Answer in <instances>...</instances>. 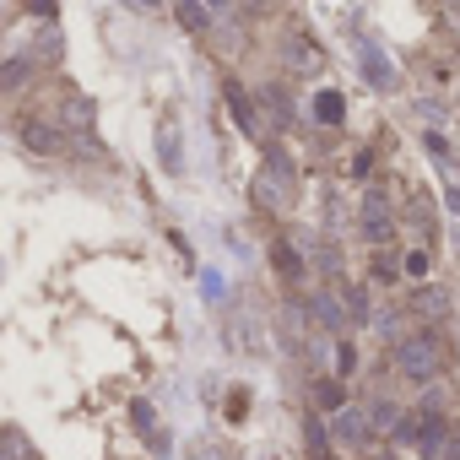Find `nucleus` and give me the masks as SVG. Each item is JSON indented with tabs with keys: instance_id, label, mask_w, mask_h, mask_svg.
<instances>
[{
	"instance_id": "2eb2a0df",
	"label": "nucleus",
	"mask_w": 460,
	"mask_h": 460,
	"mask_svg": "<svg viewBox=\"0 0 460 460\" xmlns=\"http://www.w3.org/2000/svg\"><path fill=\"white\" fill-rule=\"evenodd\" d=\"M406 277H428V250H411L406 255Z\"/></svg>"
},
{
	"instance_id": "1a4fd4ad",
	"label": "nucleus",
	"mask_w": 460,
	"mask_h": 460,
	"mask_svg": "<svg viewBox=\"0 0 460 460\" xmlns=\"http://www.w3.org/2000/svg\"><path fill=\"white\" fill-rule=\"evenodd\" d=\"M227 103H234V119H239L250 136H261V125H255V109H250V98H244L239 87H227Z\"/></svg>"
},
{
	"instance_id": "9b49d317",
	"label": "nucleus",
	"mask_w": 460,
	"mask_h": 460,
	"mask_svg": "<svg viewBox=\"0 0 460 460\" xmlns=\"http://www.w3.org/2000/svg\"><path fill=\"white\" fill-rule=\"evenodd\" d=\"M277 266H282V277H288V282H298V277H304V261H298L288 244H277Z\"/></svg>"
},
{
	"instance_id": "6ab92c4d",
	"label": "nucleus",
	"mask_w": 460,
	"mask_h": 460,
	"mask_svg": "<svg viewBox=\"0 0 460 460\" xmlns=\"http://www.w3.org/2000/svg\"><path fill=\"white\" fill-rule=\"evenodd\" d=\"M206 6H211V12H222V6H227V0H206Z\"/></svg>"
},
{
	"instance_id": "20e7f679",
	"label": "nucleus",
	"mask_w": 460,
	"mask_h": 460,
	"mask_svg": "<svg viewBox=\"0 0 460 460\" xmlns=\"http://www.w3.org/2000/svg\"><path fill=\"white\" fill-rule=\"evenodd\" d=\"M17 136H22V146H28V152H44V157H49V152H60V141H66V136H60L49 119H39V114H33V119H22V130H17Z\"/></svg>"
},
{
	"instance_id": "0eeeda50",
	"label": "nucleus",
	"mask_w": 460,
	"mask_h": 460,
	"mask_svg": "<svg viewBox=\"0 0 460 460\" xmlns=\"http://www.w3.org/2000/svg\"><path fill=\"white\" fill-rule=\"evenodd\" d=\"M314 119H320V125H341V119H347V103H341V93H336V87L314 93Z\"/></svg>"
},
{
	"instance_id": "7ed1b4c3",
	"label": "nucleus",
	"mask_w": 460,
	"mask_h": 460,
	"mask_svg": "<svg viewBox=\"0 0 460 460\" xmlns=\"http://www.w3.org/2000/svg\"><path fill=\"white\" fill-rule=\"evenodd\" d=\"M358 66H363V82H368V87H379V93L395 87V71H390V60H385L374 44H358Z\"/></svg>"
},
{
	"instance_id": "f3484780",
	"label": "nucleus",
	"mask_w": 460,
	"mask_h": 460,
	"mask_svg": "<svg viewBox=\"0 0 460 460\" xmlns=\"http://www.w3.org/2000/svg\"><path fill=\"white\" fill-rule=\"evenodd\" d=\"M374 277H379V282H395V266H390V261L379 255V261H374Z\"/></svg>"
},
{
	"instance_id": "4468645a",
	"label": "nucleus",
	"mask_w": 460,
	"mask_h": 460,
	"mask_svg": "<svg viewBox=\"0 0 460 460\" xmlns=\"http://www.w3.org/2000/svg\"><path fill=\"white\" fill-rule=\"evenodd\" d=\"M347 309H352V320H368V298H363V288H347Z\"/></svg>"
},
{
	"instance_id": "aec40b11",
	"label": "nucleus",
	"mask_w": 460,
	"mask_h": 460,
	"mask_svg": "<svg viewBox=\"0 0 460 460\" xmlns=\"http://www.w3.org/2000/svg\"><path fill=\"white\" fill-rule=\"evenodd\" d=\"M141 6H157V0H141Z\"/></svg>"
},
{
	"instance_id": "ddd939ff",
	"label": "nucleus",
	"mask_w": 460,
	"mask_h": 460,
	"mask_svg": "<svg viewBox=\"0 0 460 460\" xmlns=\"http://www.w3.org/2000/svg\"><path fill=\"white\" fill-rule=\"evenodd\" d=\"M341 385H320V411H341Z\"/></svg>"
},
{
	"instance_id": "423d86ee",
	"label": "nucleus",
	"mask_w": 460,
	"mask_h": 460,
	"mask_svg": "<svg viewBox=\"0 0 460 460\" xmlns=\"http://www.w3.org/2000/svg\"><path fill=\"white\" fill-rule=\"evenodd\" d=\"M173 17H179L184 33H206V28H211V6H206V0H179Z\"/></svg>"
},
{
	"instance_id": "6e6552de",
	"label": "nucleus",
	"mask_w": 460,
	"mask_h": 460,
	"mask_svg": "<svg viewBox=\"0 0 460 460\" xmlns=\"http://www.w3.org/2000/svg\"><path fill=\"white\" fill-rule=\"evenodd\" d=\"M368 428H374V422H363L358 411H336V433H341L347 444H363V438H368Z\"/></svg>"
},
{
	"instance_id": "f257e3e1",
	"label": "nucleus",
	"mask_w": 460,
	"mask_h": 460,
	"mask_svg": "<svg viewBox=\"0 0 460 460\" xmlns=\"http://www.w3.org/2000/svg\"><path fill=\"white\" fill-rule=\"evenodd\" d=\"M395 368H401L406 385H433L438 368H444V347H438V336H428V331L406 336V341L395 347Z\"/></svg>"
},
{
	"instance_id": "9d476101",
	"label": "nucleus",
	"mask_w": 460,
	"mask_h": 460,
	"mask_svg": "<svg viewBox=\"0 0 460 460\" xmlns=\"http://www.w3.org/2000/svg\"><path fill=\"white\" fill-rule=\"evenodd\" d=\"M28 71H33L28 60H6V66H0V93H12V87H22V82H28Z\"/></svg>"
},
{
	"instance_id": "f8f14e48",
	"label": "nucleus",
	"mask_w": 460,
	"mask_h": 460,
	"mask_svg": "<svg viewBox=\"0 0 460 460\" xmlns=\"http://www.w3.org/2000/svg\"><path fill=\"white\" fill-rule=\"evenodd\" d=\"M314 309H320V320H325L331 331H341V304H336L331 293H320V298H314Z\"/></svg>"
},
{
	"instance_id": "39448f33",
	"label": "nucleus",
	"mask_w": 460,
	"mask_h": 460,
	"mask_svg": "<svg viewBox=\"0 0 460 460\" xmlns=\"http://www.w3.org/2000/svg\"><path fill=\"white\" fill-rule=\"evenodd\" d=\"M157 152H163V168H168V173L184 168V146H179V125H173V119L157 125Z\"/></svg>"
},
{
	"instance_id": "f03ea898",
	"label": "nucleus",
	"mask_w": 460,
	"mask_h": 460,
	"mask_svg": "<svg viewBox=\"0 0 460 460\" xmlns=\"http://www.w3.org/2000/svg\"><path fill=\"white\" fill-rule=\"evenodd\" d=\"M390 234H395L390 195H385V190H368V195H363V239H368V244H385Z\"/></svg>"
},
{
	"instance_id": "dca6fc26",
	"label": "nucleus",
	"mask_w": 460,
	"mask_h": 460,
	"mask_svg": "<svg viewBox=\"0 0 460 460\" xmlns=\"http://www.w3.org/2000/svg\"><path fill=\"white\" fill-rule=\"evenodd\" d=\"M352 368H358V347L341 341V363H336V374H352Z\"/></svg>"
},
{
	"instance_id": "a211bd4d",
	"label": "nucleus",
	"mask_w": 460,
	"mask_h": 460,
	"mask_svg": "<svg viewBox=\"0 0 460 460\" xmlns=\"http://www.w3.org/2000/svg\"><path fill=\"white\" fill-rule=\"evenodd\" d=\"M438 460H460V438H449V444H444V455H438Z\"/></svg>"
}]
</instances>
